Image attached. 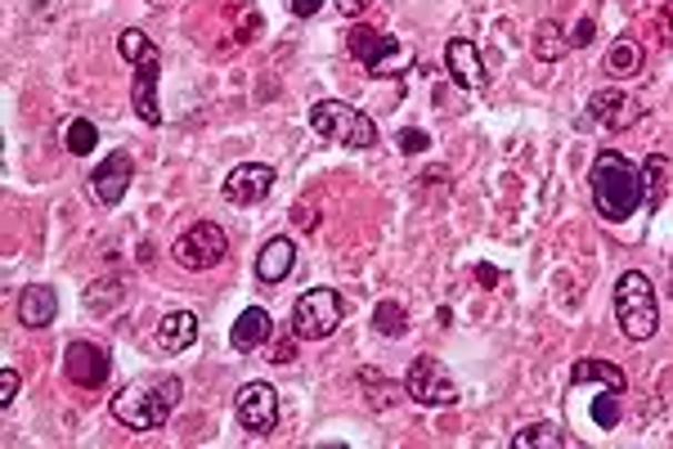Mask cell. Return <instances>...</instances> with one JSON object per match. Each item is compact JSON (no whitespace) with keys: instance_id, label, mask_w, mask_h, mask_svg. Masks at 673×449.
Masks as SVG:
<instances>
[{"instance_id":"cell-1","label":"cell","mask_w":673,"mask_h":449,"mask_svg":"<svg viewBox=\"0 0 673 449\" xmlns=\"http://www.w3.org/2000/svg\"><path fill=\"white\" fill-rule=\"evenodd\" d=\"M593 189V207L602 220H629L637 207H646V184H642V167H633L620 149H602L589 176Z\"/></svg>"},{"instance_id":"cell-36","label":"cell","mask_w":673,"mask_h":449,"mask_svg":"<svg viewBox=\"0 0 673 449\" xmlns=\"http://www.w3.org/2000/svg\"><path fill=\"white\" fill-rule=\"evenodd\" d=\"M149 6H153V10H162V6H171V0H149Z\"/></svg>"},{"instance_id":"cell-20","label":"cell","mask_w":673,"mask_h":449,"mask_svg":"<svg viewBox=\"0 0 673 449\" xmlns=\"http://www.w3.org/2000/svg\"><path fill=\"white\" fill-rule=\"evenodd\" d=\"M566 445H575V436H566L556 422H534L512 436V449H566Z\"/></svg>"},{"instance_id":"cell-26","label":"cell","mask_w":673,"mask_h":449,"mask_svg":"<svg viewBox=\"0 0 673 449\" xmlns=\"http://www.w3.org/2000/svg\"><path fill=\"white\" fill-rule=\"evenodd\" d=\"M118 50H122V59H127V63H144L149 54H162V50L140 32V28H127V32L118 37Z\"/></svg>"},{"instance_id":"cell-4","label":"cell","mask_w":673,"mask_h":449,"mask_svg":"<svg viewBox=\"0 0 673 449\" xmlns=\"http://www.w3.org/2000/svg\"><path fill=\"white\" fill-rule=\"evenodd\" d=\"M615 319H620V332L629 342H646L655 337V323H660V306H655V288L642 270H629L620 275L615 283Z\"/></svg>"},{"instance_id":"cell-8","label":"cell","mask_w":673,"mask_h":449,"mask_svg":"<svg viewBox=\"0 0 673 449\" xmlns=\"http://www.w3.org/2000/svg\"><path fill=\"white\" fill-rule=\"evenodd\" d=\"M131 180H135V158H131L127 149H118V153H108V158L94 167V176H90V198H94L99 207H118V202L127 198Z\"/></svg>"},{"instance_id":"cell-24","label":"cell","mask_w":673,"mask_h":449,"mask_svg":"<svg viewBox=\"0 0 673 449\" xmlns=\"http://www.w3.org/2000/svg\"><path fill=\"white\" fill-rule=\"evenodd\" d=\"M664 176H669V158H660V153H655V158H646V162H642L646 207H660V202H664V189H669V180H664Z\"/></svg>"},{"instance_id":"cell-21","label":"cell","mask_w":673,"mask_h":449,"mask_svg":"<svg viewBox=\"0 0 673 449\" xmlns=\"http://www.w3.org/2000/svg\"><path fill=\"white\" fill-rule=\"evenodd\" d=\"M642 63H646V50H642L633 37H620V41L606 50V72L620 77V81H624V77H637Z\"/></svg>"},{"instance_id":"cell-16","label":"cell","mask_w":673,"mask_h":449,"mask_svg":"<svg viewBox=\"0 0 673 449\" xmlns=\"http://www.w3.org/2000/svg\"><path fill=\"white\" fill-rule=\"evenodd\" d=\"M198 342V315L193 310H171L162 323H158V347L167 356H180Z\"/></svg>"},{"instance_id":"cell-13","label":"cell","mask_w":673,"mask_h":449,"mask_svg":"<svg viewBox=\"0 0 673 449\" xmlns=\"http://www.w3.org/2000/svg\"><path fill=\"white\" fill-rule=\"evenodd\" d=\"M589 118L602 122L606 131H629V127L642 122V103L633 94H624V90H597L589 99Z\"/></svg>"},{"instance_id":"cell-10","label":"cell","mask_w":673,"mask_h":449,"mask_svg":"<svg viewBox=\"0 0 673 449\" xmlns=\"http://www.w3.org/2000/svg\"><path fill=\"white\" fill-rule=\"evenodd\" d=\"M351 54L364 63V72H373V77H386V68L395 63V59H409V50L395 41V37H386V32H373V28H351Z\"/></svg>"},{"instance_id":"cell-28","label":"cell","mask_w":673,"mask_h":449,"mask_svg":"<svg viewBox=\"0 0 673 449\" xmlns=\"http://www.w3.org/2000/svg\"><path fill=\"white\" fill-rule=\"evenodd\" d=\"M373 323H378V332H382V337H404V328H409V319H404V306H400V301H382V306H378V315H373Z\"/></svg>"},{"instance_id":"cell-2","label":"cell","mask_w":673,"mask_h":449,"mask_svg":"<svg viewBox=\"0 0 673 449\" xmlns=\"http://www.w3.org/2000/svg\"><path fill=\"white\" fill-rule=\"evenodd\" d=\"M180 378H149V382H131L112 396V418L131 431H158L171 409L180 405Z\"/></svg>"},{"instance_id":"cell-7","label":"cell","mask_w":673,"mask_h":449,"mask_svg":"<svg viewBox=\"0 0 673 449\" xmlns=\"http://www.w3.org/2000/svg\"><path fill=\"white\" fill-rule=\"evenodd\" d=\"M404 396L418 400V405L440 409V405H454L459 400V382L449 378V369L435 356H418L409 365V373H404Z\"/></svg>"},{"instance_id":"cell-15","label":"cell","mask_w":673,"mask_h":449,"mask_svg":"<svg viewBox=\"0 0 673 449\" xmlns=\"http://www.w3.org/2000/svg\"><path fill=\"white\" fill-rule=\"evenodd\" d=\"M444 68H449V77H454V86H463V90H481L490 81L485 63H481V50L468 37H454L444 46Z\"/></svg>"},{"instance_id":"cell-32","label":"cell","mask_w":673,"mask_h":449,"mask_svg":"<svg viewBox=\"0 0 673 449\" xmlns=\"http://www.w3.org/2000/svg\"><path fill=\"white\" fill-rule=\"evenodd\" d=\"M369 6H373V0H336V10H342L346 19H360V14H369Z\"/></svg>"},{"instance_id":"cell-5","label":"cell","mask_w":673,"mask_h":449,"mask_svg":"<svg viewBox=\"0 0 673 449\" xmlns=\"http://www.w3.org/2000/svg\"><path fill=\"white\" fill-rule=\"evenodd\" d=\"M342 319H346V301L336 288H310L292 306V332L301 342H323V337L342 328Z\"/></svg>"},{"instance_id":"cell-35","label":"cell","mask_w":673,"mask_h":449,"mask_svg":"<svg viewBox=\"0 0 673 449\" xmlns=\"http://www.w3.org/2000/svg\"><path fill=\"white\" fill-rule=\"evenodd\" d=\"M593 32H597V28H593V19H580V28H575L571 46H589V41H593Z\"/></svg>"},{"instance_id":"cell-31","label":"cell","mask_w":673,"mask_h":449,"mask_svg":"<svg viewBox=\"0 0 673 449\" xmlns=\"http://www.w3.org/2000/svg\"><path fill=\"white\" fill-rule=\"evenodd\" d=\"M426 144H431L426 131H400V149H404V153H422Z\"/></svg>"},{"instance_id":"cell-17","label":"cell","mask_w":673,"mask_h":449,"mask_svg":"<svg viewBox=\"0 0 673 449\" xmlns=\"http://www.w3.org/2000/svg\"><path fill=\"white\" fill-rule=\"evenodd\" d=\"M270 332H274V323H270V315L261 310V306H248L239 319H234V328H230V342H234V351H257V347H265L270 342Z\"/></svg>"},{"instance_id":"cell-14","label":"cell","mask_w":673,"mask_h":449,"mask_svg":"<svg viewBox=\"0 0 673 449\" xmlns=\"http://www.w3.org/2000/svg\"><path fill=\"white\" fill-rule=\"evenodd\" d=\"M158 77H162V54H149L144 63H135V90H131V103H135V112H140V122H144V127H162Z\"/></svg>"},{"instance_id":"cell-18","label":"cell","mask_w":673,"mask_h":449,"mask_svg":"<svg viewBox=\"0 0 673 449\" xmlns=\"http://www.w3.org/2000/svg\"><path fill=\"white\" fill-rule=\"evenodd\" d=\"M54 315H59V292H54L50 283L23 288V297H19V319H23L28 328H50Z\"/></svg>"},{"instance_id":"cell-3","label":"cell","mask_w":673,"mask_h":449,"mask_svg":"<svg viewBox=\"0 0 673 449\" xmlns=\"http://www.w3.org/2000/svg\"><path fill=\"white\" fill-rule=\"evenodd\" d=\"M310 127H314V136L342 144V149H373L378 144L373 118L360 108H351V103H342V99H319L310 108Z\"/></svg>"},{"instance_id":"cell-19","label":"cell","mask_w":673,"mask_h":449,"mask_svg":"<svg viewBox=\"0 0 673 449\" xmlns=\"http://www.w3.org/2000/svg\"><path fill=\"white\" fill-rule=\"evenodd\" d=\"M292 266H297V248L288 239H270L261 248V257H257V279L261 283H279V279L292 275Z\"/></svg>"},{"instance_id":"cell-30","label":"cell","mask_w":673,"mask_h":449,"mask_svg":"<svg viewBox=\"0 0 673 449\" xmlns=\"http://www.w3.org/2000/svg\"><path fill=\"white\" fill-rule=\"evenodd\" d=\"M14 396H19V373L0 369V405H14Z\"/></svg>"},{"instance_id":"cell-27","label":"cell","mask_w":673,"mask_h":449,"mask_svg":"<svg viewBox=\"0 0 673 449\" xmlns=\"http://www.w3.org/2000/svg\"><path fill=\"white\" fill-rule=\"evenodd\" d=\"M63 144H68V153H90L94 144H99V131H94V122H86V118H77V122H68V136H63Z\"/></svg>"},{"instance_id":"cell-9","label":"cell","mask_w":673,"mask_h":449,"mask_svg":"<svg viewBox=\"0 0 673 449\" xmlns=\"http://www.w3.org/2000/svg\"><path fill=\"white\" fill-rule=\"evenodd\" d=\"M234 409H239L243 431H252V436H270V431L279 427V391H274L270 382H248V387L239 391Z\"/></svg>"},{"instance_id":"cell-6","label":"cell","mask_w":673,"mask_h":449,"mask_svg":"<svg viewBox=\"0 0 673 449\" xmlns=\"http://www.w3.org/2000/svg\"><path fill=\"white\" fill-rule=\"evenodd\" d=\"M224 252H230V239H224V230H220V225H211V220L189 225V230L171 243V261L184 266V270H193V275L215 270L224 261Z\"/></svg>"},{"instance_id":"cell-25","label":"cell","mask_w":673,"mask_h":449,"mask_svg":"<svg viewBox=\"0 0 673 449\" xmlns=\"http://www.w3.org/2000/svg\"><path fill=\"white\" fill-rule=\"evenodd\" d=\"M122 279H94L86 288V310H108V306H118L122 301Z\"/></svg>"},{"instance_id":"cell-23","label":"cell","mask_w":673,"mask_h":449,"mask_svg":"<svg viewBox=\"0 0 673 449\" xmlns=\"http://www.w3.org/2000/svg\"><path fill=\"white\" fill-rule=\"evenodd\" d=\"M566 32H561V23H552V19H543L539 28H534V37H530V50H534V59H543V63H556V59H566Z\"/></svg>"},{"instance_id":"cell-11","label":"cell","mask_w":673,"mask_h":449,"mask_svg":"<svg viewBox=\"0 0 673 449\" xmlns=\"http://www.w3.org/2000/svg\"><path fill=\"white\" fill-rule=\"evenodd\" d=\"M274 180H279L274 167H265V162H243V167H234L230 176H224V198H230L234 207H257V202L270 198Z\"/></svg>"},{"instance_id":"cell-29","label":"cell","mask_w":673,"mask_h":449,"mask_svg":"<svg viewBox=\"0 0 673 449\" xmlns=\"http://www.w3.org/2000/svg\"><path fill=\"white\" fill-rule=\"evenodd\" d=\"M593 418H597L602 427H615V422H620V405H615V391H611V396H602V400L593 405Z\"/></svg>"},{"instance_id":"cell-12","label":"cell","mask_w":673,"mask_h":449,"mask_svg":"<svg viewBox=\"0 0 673 449\" xmlns=\"http://www.w3.org/2000/svg\"><path fill=\"white\" fill-rule=\"evenodd\" d=\"M108 351L103 347H94V342H72L68 347V356H63V373H68V382H77V387H86V391H99L103 382H108Z\"/></svg>"},{"instance_id":"cell-22","label":"cell","mask_w":673,"mask_h":449,"mask_svg":"<svg viewBox=\"0 0 673 449\" xmlns=\"http://www.w3.org/2000/svg\"><path fill=\"white\" fill-rule=\"evenodd\" d=\"M584 382H602L615 396L624 391V373L615 365H606V360H575L571 365V387H584Z\"/></svg>"},{"instance_id":"cell-34","label":"cell","mask_w":673,"mask_h":449,"mask_svg":"<svg viewBox=\"0 0 673 449\" xmlns=\"http://www.w3.org/2000/svg\"><path fill=\"white\" fill-rule=\"evenodd\" d=\"M660 37L673 46V0H664V10H660Z\"/></svg>"},{"instance_id":"cell-37","label":"cell","mask_w":673,"mask_h":449,"mask_svg":"<svg viewBox=\"0 0 673 449\" xmlns=\"http://www.w3.org/2000/svg\"><path fill=\"white\" fill-rule=\"evenodd\" d=\"M669 292H673V261H669Z\"/></svg>"},{"instance_id":"cell-33","label":"cell","mask_w":673,"mask_h":449,"mask_svg":"<svg viewBox=\"0 0 673 449\" xmlns=\"http://www.w3.org/2000/svg\"><path fill=\"white\" fill-rule=\"evenodd\" d=\"M319 10H323V0H292V14L297 19H314Z\"/></svg>"}]
</instances>
